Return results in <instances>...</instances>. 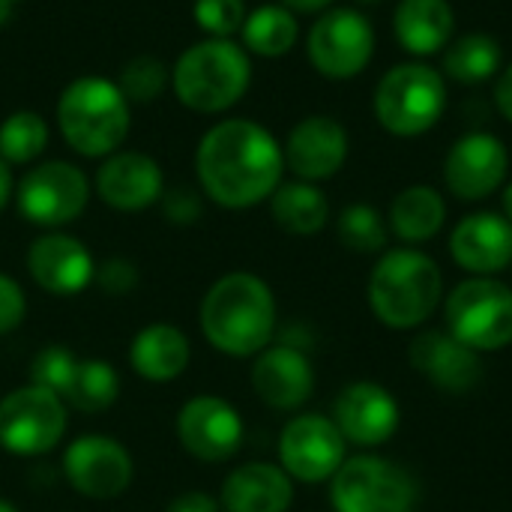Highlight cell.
I'll use <instances>...</instances> for the list:
<instances>
[{
    "mask_svg": "<svg viewBox=\"0 0 512 512\" xmlns=\"http://www.w3.org/2000/svg\"><path fill=\"white\" fill-rule=\"evenodd\" d=\"M195 171L207 198L228 210H246L279 189L285 153L261 123L222 120L204 132Z\"/></svg>",
    "mask_w": 512,
    "mask_h": 512,
    "instance_id": "6da1fadb",
    "label": "cell"
},
{
    "mask_svg": "<svg viewBox=\"0 0 512 512\" xmlns=\"http://www.w3.org/2000/svg\"><path fill=\"white\" fill-rule=\"evenodd\" d=\"M204 339L228 357H258L276 333V300L255 273H228L201 300Z\"/></svg>",
    "mask_w": 512,
    "mask_h": 512,
    "instance_id": "7a4b0ae2",
    "label": "cell"
},
{
    "mask_svg": "<svg viewBox=\"0 0 512 512\" xmlns=\"http://www.w3.org/2000/svg\"><path fill=\"white\" fill-rule=\"evenodd\" d=\"M444 297L441 267L420 249H390L372 270L369 306L390 330H414L435 315Z\"/></svg>",
    "mask_w": 512,
    "mask_h": 512,
    "instance_id": "3957f363",
    "label": "cell"
},
{
    "mask_svg": "<svg viewBox=\"0 0 512 512\" xmlns=\"http://www.w3.org/2000/svg\"><path fill=\"white\" fill-rule=\"evenodd\" d=\"M252 81L249 51L234 39L210 36L186 48L174 69L171 87L177 99L198 114H219L237 105Z\"/></svg>",
    "mask_w": 512,
    "mask_h": 512,
    "instance_id": "277c9868",
    "label": "cell"
},
{
    "mask_svg": "<svg viewBox=\"0 0 512 512\" xmlns=\"http://www.w3.org/2000/svg\"><path fill=\"white\" fill-rule=\"evenodd\" d=\"M129 99L120 93L117 81L84 75L66 84L57 99V126L63 141L87 156H111L129 135Z\"/></svg>",
    "mask_w": 512,
    "mask_h": 512,
    "instance_id": "5b68a950",
    "label": "cell"
},
{
    "mask_svg": "<svg viewBox=\"0 0 512 512\" xmlns=\"http://www.w3.org/2000/svg\"><path fill=\"white\" fill-rule=\"evenodd\" d=\"M447 333L486 354L512 345V288L492 276H474L453 288L444 306Z\"/></svg>",
    "mask_w": 512,
    "mask_h": 512,
    "instance_id": "8992f818",
    "label": "cell"
},
{
    "mask_svg": "<svg viewBox=\"0 0 512 512\" xmlns=\"http://www.w3.org/2000/svg\"><path fill=\"white\" fill-rule=\"evenodd\" d=\"M447 108V90L438 69L426 63L393 66L375 90L378 123L399 138L429 132Z\"/></svg>",
    "mask_w": 512,
    "mask_h": 512,
    "instance_id": "52a82bcc",
    "label": "cell"
},
{
    "mask_svg": "<svg viewBox=\"0 0 512 512\" xmlns=\"http://www.w3.org/2000/svg\"><path fill=\"white\" fill-rule=\"evenodd\" d=\"M330 501L336 512H414V477L381 456H354L330 480Z\"/></svg>",
    "mask_w": 512,
    "mask_h": 512,
    "instance_id": "ba28073f",
    "label": "cell"
},
{
    "mask_svg": "<svg viewBox=\"0 0 512 512\" xmlns=\"http://www.w3.org/2000/svg\"><path fill=\"white\" fill-rule=\"evenodd\" d=\"M66 432V402L42 387H18L0 399V447L12 456H42Z\"/></svg>",
    "mask_w": 512,
    "mask_h": 512,
    "instance_id": "9c48e42d",
    "label": "cell"
},
{
    "mask_svg": "<svg viewBox=\"0 0 512 512\" xmlns=\"http://www.w3.org/2000/svg\"><path fill=\"white\" fill-rule=\"evenodd\" d=\"M15 201L27 222L39 228H60L84 213L90 201V183L78 165L51 159L33 165L21 177L15 189Z\"/></svg>",
    "mask_w": 512,
    "mask_h": 512,
    "instance_id": "30bf717a",
    "label": "cell"
},
{
    "mask_svg": "<svg viewBox=\"0 0 512 512\" xmlns=\"http://www.w3.org/2000/svg\"><path fill=\"white\" fill-rule=\"evenodd\" d=\"M312 66L336 81L360 75L375 54V30L357 9H330L309 30Z\"/></svg>",
    "mask_w": 512,
    "mask_h": 512,
    "instance_id": "8fae6325",
    "label": "cell"
},
{
    "mask_svg": "<svg viewBox=\"0 0 512 512\" xmlns=\"http://www.w3.org/2000/svg\"><path fill=\"white\" fill-rule=\"evenodd\" d=\"M348 441L339 426L321 414L294 417L279 435V468L300 483H324L345 462Z\"/></svg>",
    "mask_w": 512,
    "mask_h": 512,
    "instance_id": "7c38bea8",
    "label": "cell"
},
{
    "mask_svg": "<svg viewBox=\"0 0 512 512\" xmlns=\"http://www.w3.org/2000/svg\"><path fill=\"white\" fill-rule=\"evenodd\" d=\"M63 474L78 495L111 501L129 489L135 468L129 450L120 441L108 435H81L63 453Z\"/></svg>",
    "mask_w": 512,
    "mask_h": 512,
    "instance_id": "4fadbf2b",
    "label": "cell"
},
{
    "mask_svg": "<svg viewBox=\"0 0 512 512\" xmlns=\"http://www.w3.org/2000/svg\"><path fill=\"white\" fill-rule=\"evenodd\" d=\"M177 438L198 462H228L243 444V420L219 396H195L177 414Z\"/></svg>",
    "mask_w": 512,
    "mask_h": 512,
    "instance_id": "5bb4252c",
    "label": "cell"
},
{
    "mask_svg": "<svg viewBox=\"0 0 512 512\" xmlns=\"http://www.w3.org/2000/svg\"><path fill=\"white\" fill-rule=\"evenodd\" d=\"M510 171V153L501 138L489 132H471L459 138L444 162V180L462 201H483L504 186Z\"/></svg>",
    "mask_w": 512,
    "mask_h": 512,
    "instance_id": "9a60e30c",
    "label": "cell"
},
{
    "mask_svg": "<svg viewBox=\"0 0 512 512\" xmlns=\"http://www.w3.org/2000/svg\"><path fill=\"white\" fill-rule=\"evenodd\" d=\"M333 423L348 444L381 447L399 432V402L387 387L357 381L339 393L333 405Z\"/></svg>",
    "mask_w": 512,
    "mask_h": 512,
    "instance_id": "2e32d148",
    "label": "cell"
},
{
    "mask_svg": "<svg viewBox=\"0 0 512 512\" xmlns=\"http://www.w3.org/2000/svg\"><path fill=\"white\" fill-rule=\"evenodd\" d=\"M96 192L111 210L138 213L162 198L165 177L153 156L135 153V150H120V153L105 156V162L99 165Z\"/></svg>",
    "mask_w": 512,
    "mask_h": 512,
    "instance_id": "e0dca14e",
    "label": "cell"
},
{
    "mask_svg": "<svg viewBox=\"0 0 512 512\" xmlns=\"http://www.w3.org/2000/svg\"><path fill=\"white\" fill-rule=\"evenodd\" d=\"M285 165L306 183L330 180L348 159V132L339 120L312 114L300 120L285 144Z\"/></svg>",
    "mask_w": 512,
    "mask_h": 512,
    "instance_id": "ac0fdd59",
    "label": "cell"
},
{
    "mask_svg": "<svg viewBox=\"0 0 512 512\" xmlns=\"http://www.w3.org/2000/svg\"><path fill=\"white\" fill-rule=\"evenodd\" d=\"M27 270L33 282L54 297L81 294L96 273L87 246L69 234H45L33 240L27 249Z\"/></svg>",
    "mask_w": 512,
    "mask_h": 512,
    "instance_id": "d6986e66",
    "label": "cell"
},
{
    "mask_svg": "<svg viewBox=\"0 0 512 512\" xmlns=\"http://www.w3.org/2000/svg\"><path fill=\"white\" fill-rule=\"evenodd\" d=\"M411 366L444 393H471L483 378V360L447 330H426L411 342Z\"/></svg>",
    "mask_w": 512,
    "mask_h": 512,
    "instance_id": "ffe728a7",
    "label": "cell"
},
{
    "mask_svg": "<svg viewBox=\"0 0 512 512\" xmlns=\"http://www.w3.org/2000/svg\"><path fill=\"white\" fill-rule=\"evenodd\" d=\"M252 387L258 399L276 411H294L315 393V369L294 345L264 348L252 366Z\"/></svg>",
    "mask_w": 512,
    "mask_h": 512,
    "instance_id": "44dd1931",
    "label": "cell"
},
{
    "mask_svg": "<svg viewBox=\"0 0 512 512\" xmlns=\"http://www.w3.org/2000/svg\"><path fill=\"white\" fill-rule=\"evenodd\" d=\"M450 252L456 264L477 276L501 273L512 264V222L501 213H471L465 216L453 237Z\"/></svg>",
    "mask_w": 512,
    "mask_h": 512,
    "instance_id": "7402d4cb",
    "label": "cell"
},
{
    "mask_svg": "<svg viewBox=\"0 0 512 512\" xmlns=\"http://www.w3.org/2000/svg\"><path fill=\"white\" fill-rule=\"evenodd\" d=\"M294 504V483L279 465L249 462L222 483L219 507L225 512H288Z\"/></svg>",
    "mask_w": 512,
    "mask_h": 512,
    "instance_id": "603a6c76",
    "label": "cell"
},
{
    "mask_svg": "<svg viewBox=\"0 0 512 512\" xmlns=\"http://www.w3.org/2000/svg\"><path fill=\"white\" fill-rule=\"evenodd\" d=\"M192 360V345L186 339V333L174 324H150L144 327L129 348V363L132 369L153 381V384H165L174 381L186 372Z\"/></svg>",
    "mask_w": 512,
    "mask_h": 512,
    "instance_id": "cb8c5ba5",
    "label": "cell"
},
{
    "mask_svg": "<svg viewBox=\"0 0 512 512\" xmlns=\"http://www.w3.org/2000/svg\"><path fill=\"white\" fill-rule=\"evenodd\" d=\"M453 6L447 0H399L393 15L396 39L411 54H435L453 36Z\"/></svg>",
    "mask_w": 512,
    "mask_h": 512,
    "instance_id": "d4e9b609",
    "label": "cell"
},
{
    "mask_svg": "<svg viewBox=\"0 0 512 512\" xmlns=\"http://www.w3.org/2000/svg\"><path fill=\"white\" fill-rule=\"evenodd\" d=\"M270 213L282 231L297 237H312L327 225L330 204L315 183L294 180V183H279V189L270 195Z\"/></svg>",
    "mask_w": 512,
    "mask_h": 512,
    "instance_id": "484cf974",
    "label": "cell"
},
{
    "mask_svg": "<svg viewBox=\"0 0 512 512\" xmlns=\"http://www.w3.org/2000/svg\"><path fill=\"white\" fill-rule=\"evenodd\" d=\"M447 219V204L432 186H408L390 204V228L405 243L432 240Z\"/></svg>",
    "mask_w": 512,
    "mask_h": 512,
    "instance_id": "4316f807",
    "label": "cell"
},
{
    "mask_svg": "<svg viewBox=\"0 0 512 512\" xmlns=\"http://www.w3.org/2000/svg\"><path fill=\"white\" fill-rule=\"evenodd\" d=\"M297 18L285 6H261L243 21V48L261 57H282L297 42Z\"/></svg>",
    "mask_w": 512,
    "mask_h": 512,
    "instance_id": "83f0119b",
    "label": "cell"
},
{
    "mask_svg": "<svg viewBox=\"0 0 512 512\" xmlns=\"http://www.w3.org/2000/svg\"><path fill=\"white\" fill-rule=\"evenodd\" d=\"M501 69V45L486 33H468L456 39L444 54V72L462 84L489 81Z\"/></svg>",
    "mask_w": 512,
    "mask_h": 512,
    "instance_id": "f1b7e54d",
    "label": "cell"
},
{
    "mask_svg": "<svg viewBox=\"0 0 512 512\" xmlns=\"http://www.w3.org/2000/svg\"><path fill=\"white\" fill-rule=\"evenodd\" d=\"M120 396V375L108 360H81L66 405L81 414H99L111 408Z\"/></svg>",
    "mask_w": 512,
    "mask_h": 512,
    "instance_id": "f546056e",
    "label": "cell"
},
{
    "mask_svg": "<svg viewBox=\"0 0 512 512\" xmlns=\"http://www.w3.org/2000/svg\"><path fill=\"white\" fill-rule=\"evenodd\" d=\"M48 144V123L36 111H15L0 123V159L6 165H27L42 156Z\"/></svg>",
    "mask_w": 512,
    "mask_h": 512,
    "instance_id": "4dcf8cb0",
    "label": "cell"
},
{
    "mask_svg": "<svg viewBox=\"0 0 512 512\" xmlns=\"http://www.w3.org/2000/svg\"><path fill=\"white\" fill-rule=\"evenodd\" d=\"M336 231H339L342 246H348L351 252H360V255H372V252H381L387 246V222L369 204L345 207L339 213Z\"/></svg>",
    "mask_w": 512,
    "mask_h": 512,
    "instance_id": "1f68e13d",
    "label": "cell"
},
{
    "mask_svg": "<svg viewBox=\"0 0 512 512\" xmlns=\"http://www.w3.org/2000/svg\"><path fill=\"white\" fill-rule=\"evenodd\" d=\"M171 81V72L162 60L150 57V54H141V57H132L123 69H120V78H117V87L120 93L132 102H153L165 93Z\"/></svg>",
    "mask_w": 512,
    "mask_h": 512,
    "instance_id": "d6a6232c",
    "label": "cell"
},
{
    "mask_svg": "<svg viewBox=\"0 0 512 512\" xmlns=\"http://www.w3.org/2000/svg\"><path fill=\"white\" fill-rule=\"evenodd\" d=\"M78 357L63 348V345H48L42 348L33 363H30V384L33 387H42L54 396H60L66 402L69 390H72V381L78 375Z\"/></svg>",
    "mask_w": 512,
    "mask_h": 512,
    "instance_id": "836d02e7",
    "label": "cell"
},
{
    "mask_svg": "<svg viewBox=\"0 0 512 512\" xmlns=\"http://www.w3.org/2000/svg\"><path fill=\"white\" fill-rule=\"evenodd\" d=\"M192 12L201 30L219 39H231L234 33L243 30V21H246L243 0H195Z\"/></svg>",
    "mask_w": 512,
    "mask_h": 512,
    "instance_id": "e575fe53",
    "label": "cell"
},
{
    "mask_svg": "<svg viewBox=\"0 0 512 512\" xmlns=\"http://www.w3.org/2000/svg\"><path fill=\"white\" fill-rule=\"evenodd\" d=\"M93 279L99 282V288H102L105 294L123 297V294H129V291L138 285V270H135V264L126 261V258H108V261H102V264L96 267Z\"/></svg>",
    "mask_w": 512,
    "mask_h": 512,
    "instance_id": "d590c367",
    "label": "cell"
},
{
    "mask_svg": "<svg viewBox=\"0 0 512 512\" xmlns=\"http://www.w3.org/2000/svg\"><path fill=\"white\" fill-rule=\"evenodd\" d=\"M162 213L165 219H171L174 225H192L201 219L204 207H201V198L186 189V186H174L168 192H162Z\"/></svg>",
    "mask_w": 512,
    "mask_h": 512,
    "instance_id": "8d00e7d4",
    "label": "cell"
},
{
    "mask_svg": "<svg viewBox=\"0 0 512 512\" xmlns=\"http://www.w3.org/2000/svg\"><path fill=\"white\" fill-rule=\"evenodd\" d=\"M24 315H27V300L21 285L12 276L0 273V336L12 333L24 321Z\"/></svg>",
    "mask_w": 512,
    "mask_h": 512,
    "instance_id": "74e56055",
    "label": "cell"
},
{
    "mask_svg": "<svg viewBox=\"0 0 512 512\" xmlns=\"http://www.w3.org/2000/svg\"><path fill=\"white\" fill-rule=\"evenodd\" d=\"M165 512H219V501L207 492H183L165 507Z\"/></svg>",
    "mask_w": 512,
    "mask_h": 512,
    "instance_id": "f35d334b",
    "label": "cell"
},
{
    "mask_svg": "<svg viewBox=\"0 0 512 512\" xmlns=\"http://www.w3.org/2000/svg\"><path fill=\"white\" fill-rule=\"evenodd\" d=\"M495 102L501 108V114L512 123V66H507L498 78V87H495Z\"/></svg>",
    "mask_w": 512,
    "mask_h": 512,
    "instance_id": "ab89813d",
    "label": "cell"
},
{
    "mask_svg": "<svg viewBox=\"0 0 512 512\" xmlns=\"http://www.w3.org/2000/svg\"><path fill=\"white\" fill-rule=\"evenodd\" d=\"M333 0H279V6L291 9V12H321L327 9Z\"/></svg>",
    "mask_w": 512,
    "mask_h": 512,
    "instance_id": "60d3db41",
    "label": "cell"
},
{
    "mask_svg": "<svg viewBox=\"0 0 512 512\" xmlns=\"http://www.w3.org/2000/svg\"><path fill=\"white\" fill-rule=\"evenodd\" d=\"M12 192H15V183H12V171H9V165H6V162L0 159V213H3V207L9 204Z\"/></svg>",
    "mask_w": 512,
    "mask_h": 512,
    "instance_id": "b9f144b4",
    "label": "cell"
},
{
    "mask_svg": "<svg viewBox=\"0 0 512 512\" xmlns=\"http://www.w3.org/2000/svg\"><path fill=\"white\" fill-rule=\"evenodd\" d=\"M504 216L512 222V183H507L504 189Z\"/></svg>",
    "mask_w": 512,
    "mask_h": 512,
    "instance_id": "7bdbcfd3",
    "label": "cell"
},
{
    "mask_svg": "<svg viewBox=\"0 0 512 512\" xmlns=\"http://www.w3.org/2000/svg\"><path fill=\"white\" fill-rule=\"evenodd\" d=\"M0 512H18V510H15L6 498H0Z\"/></svg>",
    "mask_w": 512,
    "mask_h": 512,
    "instance_id": "ee69618b",
    "label": "cell"
},
{
    "mask_svg": "<svg viewBox=\"0 0 512 512\" xmlns=\"http://www.w3.org/2000/svg\"><path fill=\"white\" fill-rule=\"evenodd\" d=\"M6 18H9V6H6V3H0V24H3Z\"/></svg>",
    "mask_w": 512,
    "mask_h": 512,
    "instance_id": "f6af8a7d",
    "label": "cell"
},
{
    "mask_svg": "<svg viewBox=\"0 0 512 512\" xmlns=\"http://www.w3.org/2000/svg\"><path fill=\"white\" fill-rule=\"evenodd\" d=\"M357 3H381V0H357Z\"/></svg>",
    "mask_w": 512,
    "mask_h": 512,
    "instance_id": "bcb514c9",
    "label": "cell"
},
{
    "mask_svg": "<svg viewBox=\"0 0 512 512\" xmlns=\"http://www.w3.org/2000/svg\"><path fill=\"white\" fill-rule=\"evenodd\" d=\"M0 3H6V6H12V3H15V0H0Z\"/></svg>",
    "mask_w": 512,
    "mask_h": 512,
    "instance_id": "7dc6e473",
    "label": "cell"
}]
</instances>
